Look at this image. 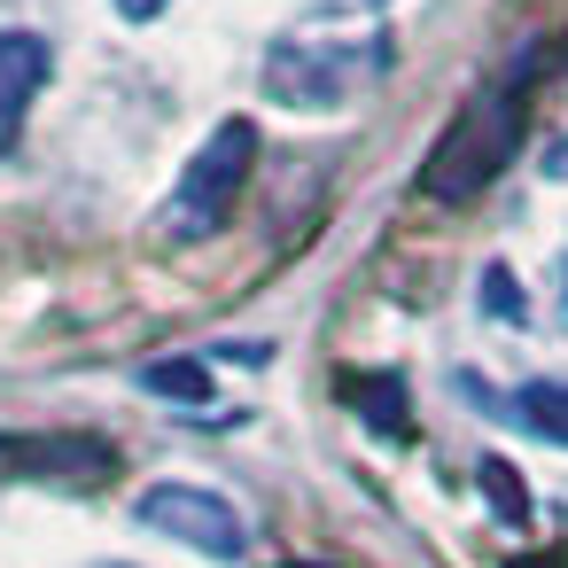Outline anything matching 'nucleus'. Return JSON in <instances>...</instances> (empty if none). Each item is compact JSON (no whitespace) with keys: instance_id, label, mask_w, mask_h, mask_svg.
<instances>
[{"instance_id":"423d86ee","label":"nucleus","mask_w":568,"mask_h":568,"mask_svg":"<svg viewBox=\"0 0 568 568\" xmlns=\"http://www.w3.org/2000/svg\"><path fill=\"white\" fill-rule=\"evenodd\" d=\"M514 413H521V428H537L545 444L568 452V382H529V389L514 397Z\"/></svg>"},{"instance_id":"1a4fd4ad","label":"nucleus","mask_w":568,"mask_h":568,"mask_svg":"<svg viewBox=\"0 0 568 568\" xmlns=\"http://www.w3.org/2000/svg\"><path fill=\"white\" fill-rule=\"evenodd\" d=\"M164 9H172V0H118V17H125V24H156Z\"/></svg>"},{"instance_id":"f03ea898","label":"nucleus","mask_w":568,"mask_h":568,"mask_svg":"<svg viewBox=\"0 0 568 568\" xmlns=\"http://www.w3.org/2000/svg\"><path fill=\"white\" fill-rule=\"evenodd\" d=\"M257 172V118H226L211 125V141L187 156L172 203H164V234L172 242H211L234 211H242V187Z\"/></svg>"},{"instance_id":"0eeeda50","label":"nucleus","mask_w":568,"mask_h":568,"mask_svg":"<svg viewBox=\"0 0 568 568\" xmlns=\"http://www.w3.org/2000/svg\"><path fill=\"white\" fill-rule=\"evenodd\" d=\"M141 382H149V389H164V397H187V405H203V397H211V374H203L195 358H156Z\"/></svg>"},{"instance_id":"20e7f679","label":"nucleus","mask_w":568,"mask_h":568,"mask_svg":"<svg viewBox=\"0 0 568 568\" xmlns=\"http://www.w3.org/2000/svg\"><path fill=\"white\" fill-rule=\"evenodd\" d=\"M48 71H55V48L40 32H0V156L24 141V118H32Z\"/></svg>"},{"instance_id":"f257e3e1","label":"nucleus","mask_w":568,"mask_h":568,"mask_svg":"<svg viewBox=\"0 0 568 568\" xmlns=\"http://www.w3.org/2000/svg\"><path fill=\"white\" fill-rule=\"evenodd\" d=\"M521 133H529V63H521L514 79H490L483 94H467V110L436 133V149H428V164H420V187H428L436 203L483 195V187L514 164Z\"/></svg>"},{"instance_id":"9d476101","label":"nucleus","mask_w":568,"mask_h":568,"mask_svg":"<svg viewBox=\"0 0 568 568\" xmlns=\"http://www.w3.org/2000/svg\"><path fill=\"white\" fill-rule=\"evenodd\" d=\"M94 568H141V560H94Z\"/></svg>"},{"instance_id":"39448f33","label":"nucleus","mask_w":568,"mask_h":568,"mask_svg":"<svg viewBox=\"0 0 568 568\" xmlns=\"http://www.w3.org/2000/svg\"><path fill=\"white\" fill-rule=\"evenodd\" d=\"M0 459L17 475H55V483H94V475L118 467V452L94 444V436H32V444H9Z\"/></svg>"},{"instance_id":"6e6552de","label":"nucleus","mask_w":568,"mask_h":568,"mask_svg":"<svg viewBox=\"0 0 568 568\" xmlns=\"http://www.w3.org/2000/svg\"><path fill=\"white\" fill-rule=\"evenodd\" d=\"M483 490H490V506H498L506 521H521V483H514L506 459H483Z\"/></svg>"},{"instance_id":"7ed1b4c3","label":"nucleus","mask_w":568,"mask_h":568,"mask_svg":"<svg viewBox=\"0 0 568 568\" xmlns=\"http://www.w3.org/2000/svg\"><path fill=\"white\" fill-rule=\"evenodd\" d=\"M133 514H141V529H156V537H172L203 560H242V545H250L234 498L211 490V483H156V490H141Z\"/></svg>"}]
</instances>
